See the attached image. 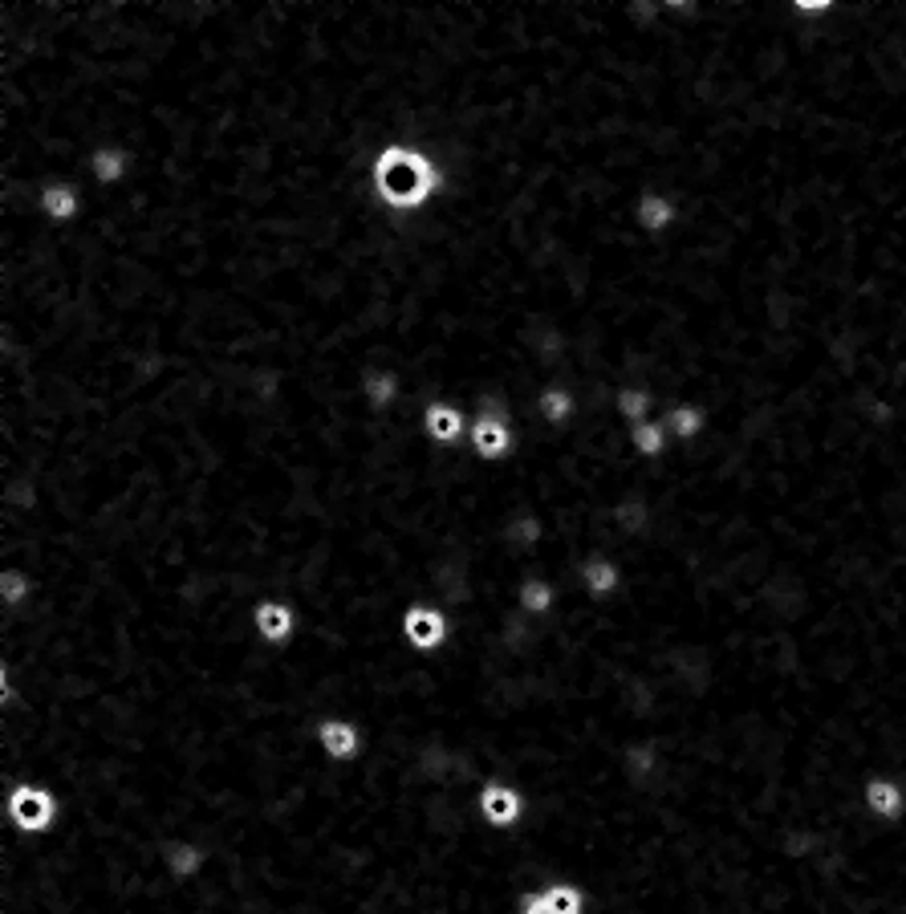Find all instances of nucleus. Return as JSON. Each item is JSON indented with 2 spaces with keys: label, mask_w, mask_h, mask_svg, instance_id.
I'll use <instances>...</instances> for the list:
<instances>
[{
  "label": "nucleus",
  "mask_w": 906,
  "mask_h": 914,
  "mask_svg": "<svg viewBox=\"0 0 906 914\" xmlns=\"http://www.w3.org/2000/svg\"><path fill=\"white\" fill-rule=\"evenodd\" d=\"M468 427H472V419L463 414L456 399H432L423 407V435L439 452H456L460 443H468Z\"/></svg>",
  "instance_id": "f8f14e48"
},
{
  "label": "nucleus",
  "mask_w": 906,
  "mask_h": 914,
  "mask_svg": "<svg viewBox=\"0 0 906 914\" xmlns=\"http://www.w3.org/2000/svg\"><path fill=\"white\" fill-rule=\"evenodd\" d=\"M862 800L866 809L882 821V825H898L906 813V785L894 781V776H882V772H870L862 781Z\"/></svg>",
  "instance_id": "a211bd4d"
},
{
  "label": "nucleus",
  "mask_w": 906,
  "mask_h": 914,
  "mask_svg": "<svg viewBox=\"0 0 906 914\" xmlns=\"http://www.w3.org/2000/svg\"><path fill=\"white\" fill-rule=\"evenodd\" d=\"M659 743L655 740H626L619 748V772L622 785L631 788H647L655 776H659Z\"/></svg>",
  "instance_id": "6ab92c4d"
},
{
  "label": "nucleus",
  "mask_w": 906,
  "mask_h": 914,
  "mask_svg": "<svg viewBox=\"0 0 906 914\" xmlns=\"http://www.w3.org/2000/svg\"><path fill=\"white\" fill-rule=\"evenodd\" d=\"M475 813L484 821V829L492 833H517L532 813L529 793L504 776H489L484 785L475 788Z\"/></svg>",
  "instance_id": "39448f33"
},
{
  "label": "nucleus",
  "mask_w": 906,
  "mask_h": 914,
  "mask_svg": "<svg viewBox=\"0 0 906 914\" xmlns=\"http://www.w3.org/2000/svg\"><path fill=\"white\" fill-rule=\"evenodd\" d=\"M309 736H314L317 752L330 764H338V769H354L366 757V748H370L366 728L358 719H350V715H321V719H314Z\"/></svg>",
  "instance_id": "423d86ee"
},
{
  "label": "nucleus",
  "mask_w": 906,
  "mask_h": 914,
  "mask_svg": "<svg viewBox=\"0 0 906 914\" xmlns=\"http://www.w3.org/2000/svg\"><path fill=\"white\" fill-rule=\"evenodd\" d=\"M610 529H614V537H626V541H643V537H650L655 532V504L647 501V496H638V492H622L619 501L610 504Z\"/></svg>",
  "instance_id": "f3484780"
},
{
  "label": "nucleus",
  "mask_w": 906,
  "mask_h": 914,
  "mask_svg": "<svg viewBox=\"0 0 906 914\" xmlns=\"http://www.w3.org/2000/svg\"><path fill=\"white\" fill-rule=\"evenodd\" d=\"M517 914H553V906H549L545 894H541V886H537V890H525V894H520Z\"/></svg>",
  "instance_id": "b1692460"
},
{
  "label": "nucleus",
  "mask_w": 906,
  "mask_h": 914,
  "mask_svg": "<svg viewBox=\"0 0 906 914\" xmlns=\"http://www.w3.org/2000/svg\"><path fill=\"white\" fill-rule=\"evenodd\" d=\"M73 167L86 175L98 191H118V187H127L130 175H134V151L122 143H98V147H90Z\"/></svg>",
  "instance_id": "9b49d317"
},
{
  "label": "nucleus",
  "mask_w": 906,
  "mask_h": 914,
  "mask_svg": "<svg viewBox=\"0 0 906 914\" xmlns=\"http://www.w3.org/2000/svg\"><path fill=\"white\" fill-rule=\"evenodd\" d=\"M366 187L387 215L411 220V215H423L427 208L439 203V196L447 191V167L427 147L390 139L370 159Z\"/></svg>",
  "instance_id": "f257e3e1"
},
{
  "label": "nucleus",
  "mask_w": 906,
  "mask_h": 914,
  "mask_svg": "<svg viewBox=\"0 0 906 914\" xmlns=\"http://www.w3.org/2000/svg\"><path fill=\"white\" fill-rule=\"evenodd\" d=\"M532 411H537V419H541L545 427L569 431L577 419H581V395H577L569 383L553 378V383H545L541 390H537V399H532Z\"/></svg>",
  "instance_id": "2eb2a0df"
},
{
  "label": "nucleus",
  "mask_w": 906,
  "mask_h": 914,
  "mask_svg": "<svg viewBox=\"0 0 906 914\" xmlns=\"http://www.w3.org/2000/svg\"><path fill=\"white\" fill-rule=\"evenodd\" d=\"M4 817H9V829L21 833V837H54L61 825V797L49 785H13L4 788Z\"/></svg>",
  "instance_id": "7ed1b4c3"
},
{
  "label": "nucleus",
  "mask_w": 906,
  "mask_h": 914,
  "mask_svg": "<svg viewBox=\"0 0 906 914\" xmlns=\"http://www.w3.org/2000/svg\"><path fill=\"white\" fill-rule=\"evenodd\" d=\"M631 224L643 232L647 241H667V236L683 224V200H679L671 187H643V191L634 196Z\"/></svg>",
  "instance_id": "0eeeda50"
},
{
  "label": "nucleus",
  "mask_w": 906,
  "mask_h": 914,
  "mask_svg": "<svg viewBox=\"0 0 906 914\" xmlns=\"http://www.w3.org/2000/svg\"><path fill=\"white\" fill-rule=\"evenodd\" d=\"M212 862H216L212 845L196 842V837H184V833H179V837H167V842L158 845V874L175 886L200 882L203 874L212 870Z\"/></svg>",
  "instance_id": "6e6552de"
},
{
  "label": "nucleus",
  "mask_w": 906,
  "mask_h": 914,
  "mask_svg": "<svg viewBox=\"0 0 906 914\" xmlns=\"http://www.w3.org/2000/svg\"><path fill=\"white\" fill-rule=\"evenodd\" d=\"M655 402H659V390L647 386V383H619L614 386V414H619V423H626V427L647 423L650 411H655Z\"/></svg>",
  "instance_id": "412c9836"
},
{
  "label": "nucleus",
  "mask_w": 906,
  "mask_h": 914,
  "mask_svg": "<svg viewBox=\"0 0 906 914\" xmlns=\"http://www.w3.org/2000/svg\"><path fill=\"white\" fill-rule=\"evenodd\" d=\"M513 601H517V610L525 618H532V622H549L553 610L562 606V586H557V577H549L545 570L525 573V577L517 582Z\"/></svg>",
  "instance_id": "dca6fc26"
},
{
  "label": "nucleus",
  "mask_w": 906,
  "mask_h": 914,
  "mask_svg": "<svg viewBox=\"0 0 906 914\" xmlns=\"http://www.w3.org/2000/svg\"><path fill=\"white\" fill-rule=\"evenodd\" d=\"M403 378L407 374L399 371V366H387V362H375V366H366L358 378V395L362 402H366V411L370 414H390L399 402L407 399L403 390Z\"/></svg>",
  "instance_id": "4468645a"
},
{
  "label": "nucleus",
  "mask_w": 906,
  "mask_h": 914,
  "mask_svg": "<svg viewBox=\"0 0 906 914\" xmlns=\"http://www.w3.org/2000/svg\"><path fill=\"white\" fill-rule=\"evenodd\" d=\"M33 208L42 215L45 224L54 228H73L82 215H86V196L73 179H61V175H49L37 184V196H33Z\"/></svg>",
  "instance_id": "9d476101"
},
{
  "label": "nucleus",
  "mask_w": 906,
  "mask_h": 914,
  "mask_svg": "<svg viewBox=\"0 0 906 914\" xmlns=\"http://www.w3.org/2000/svg\"><path fill=\"white\" fill-rule=\"evenodd\" d=\"M517 411L508 390H480L472 395V427H468V452L484 464H504L517 456Z\"/></svg>",
  "instance_id": "f03ea898"
},
{
  "label": "nucleus",
  "mask_w": 906,
  "mask_h": 914,
  "mask_svg": "<svg viewBox=\"0 0 906 914\" xmlns=\"http://www.w3.org/2000/svg\"><path fill=\"white\" fill-rule=\"evenodd\" d=\"M626 447H631L634 459L659 464V459H667L671 431L662 427V419H647V423H638V427H626Z\"/></svg>",
  "instance_id": "4be33fe9"
},
{
  "label": "nucleus",
  "mask_w": 906,
  "mask_h": 914,
  "mask_svg": "<svg viewBox=\"0 0 906 914\" xmlns=\"http://www.w3.org/2000/svg\"><path fill=\"white\" fill-rule=\"evenodd\" d=\"M33 598H37V577H33L25 565H4V570H0V606H4L9 614H16V610H25Z\"/></svg>",
  "instance_id": "5701e85b"
},
{
  "label": "nucleus",
  "mask_w": 906,
  "mask_h": 914,
  "mask_svg": "<svg viewBox=\"0 0 906 914\" xmlns=\"http://www.w3.org/2000/svg\"><path fill=\"white\" fill-rule=\"evenodd\" d=\"M252 634H257L260 646L269 651H289L302 634V610L289 598H260L252 606Z\"/></svg>",
  "instance_id": "1a4fd4ad"
},
{
  "label": "nucleus",
  "mask_w": 906,
  "mask_h": 914,
  "mask_svg": "<svg viewBox=\"0 0 906 914\" xmlns=\"http://www.w3.org/2000/svg\"><path fill=\"white\" fill-rule=\"evenodd\" d=\"M574 582L581 589V598L593 601V606H605L622 589V561L593 549V553H586V558L577 561Z\"/></svg>",
  "instance_id": "ddd939ff"
},
{
  "label": "nucleus",
  "mask_w": 906,
  "mask_h": 914,
  "mask_svg": "<svg viewBox=\"0 0 906 914\" xmlns=\"http://www.w3.org/2000/svg\"><path fill=\"white\" fill-rule=\"evenodd\" d=\"M662 427L671 431V440L679 443H699L707 435V427H711V411H707V402L675 399L662 411Z\"/></svg>",
  "instance_id": "aec40b11"
},
{
  "label": "nucleus",
  "mask_w": 906,
  "mask_h": 914,
  "mask_svg": "<svg viewBox=\"0 0 906 914\" xmlns=\"http://www.w3.org/2000/svg\"><path fill=\"white\" fill-rule=\"evenodd\" d=\"M451 634H456V622H451L447 606H439V601L419 598V601H407L403 610H399V638L415 655H439V651H447Z\"/></svg>",
  "instance_id": "20e7f679"
}]
</instances>
